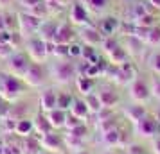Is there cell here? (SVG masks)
<instances>
[{"label":"cell","instance_id":"obj_1","mask_svg":"<svg viewBox=\"0 0 160 154\" xmlns=\"http://www.w3.org/2000/svg\"><path fill=\"white\" fill-rule=\"evenodd\" d=\"M25 90H27V84L23 82L22 77L8 70H0V97L6 102H16L18 99H22Z\"/></svg>","mask_w":160,"mask_h":154},{"label":"cell","instance_id":"obj_2","mask_svg":"<svg viewBox=\"0 0 160 154\" xmlns=\"http://www.w3.org/2000/svg\"><path fill=\"white\" fill-rule=\"evenodd\" d=\"M49 75L52 77L54 82H58L59 86H67V84L76 81V77H78V65L74 63V59L58 58V61H54L51 65Z\"/></svg>","mask_w":160,"mask_h":154},{"label":"cell","instance_id":"obj_3","mask_svg":"<svg viewBox=\"0 0 160 154\" xmlns=\"http://www.w3.org/2000/svg\"><path fill=\"white\" fill-rule=\"evenodd\" d=\"M25 52L34 63H42L47 56H51V47L49 41L42 40L40 36H32L25 40Z\"/></svg>","mask_w":160,"mask_h":154},{"label":"cell","instance_id":"obj_4","mask_svg":"<svg viewBox=\"0 0 160 154\" xmlns=\"http://www.w3.org/2000/svg\"><path fill=\"white\" fill-rule=\"evenodd\" d=\"M133 133L137 134L138 138H144V140H153L157 134H160V127L158 122H157V117L153 115H146L142 117L138 122L133 124Z\"/></svg>","mask_w":160,"mask_h":154},{"label":"cell","instance_id":"obj_5","mask_svg":"<svg viewBox=\"0 0 160 154\" xmlns=\"http://www.w3.org/2000/svg\"><path fill=\"white\" fill-rule=\"evenodd\" d=\"M6 61H8L6 63V70L18 75V77H23V73L27 72L29 65L32 63V59L29 58V54L25 50H15Z\"/></svg>","mask_w":160,"mask_h":154},{"label":"cell","instance_id":"obj_6","mask_svg":"<svg viewBox=\"0 0 160 154\" xmlns=\"http://www.w3.org/2000/svg\"><path fill=\"white\" fill-rule=\"evenodd\" d=\"M42 20H43V18H38V16H34L32 13H29V11L18 13V32L23 36V40L36 36Z\"/></svg>","mask_w":160,"mask_h":154},{"label":"cell","instance_id":"obj_7","mask_svg":"<svg viewBox=\"0 0 160 154\" xmlns=\"http://www.w3.org/2000/svg\"><path fill=\"white\" fill-rule=\"evenodd\" d=\"M128 95H130L131 102H138V104H146L151 99V88L149 82L142 79V77H135L128 86Z\"/></svg>","mask_w":160,"mask_h":154},{"label":"cell","instance_id":"obj_8","mask_svg":"<svg viewBox=\"0 0 160 154\" xmlns=\"http://www.w3.org/2000/svg\"><path fill=\"white\" fill-rule=\"evenodd\" d=\"M47 77H49V72L45 70V66L42 63H31L29 68H27V72L23 73V82L27 84V88H40L42 84H45L47 81Z\"/></svg>","mask_w":160,"mask_h":154},{"label":"cell","instance_id":"obj_9","mask_svg":"<svg viewBox=\"0 0 160 154\" xmlns=\"http://www.w3.org/2000/svg\"><path fill=\"white\" fill-rule=\"evenodd\" d=\"M68 22L72 23V25H78V27H83V25H88L90 23V13H88V7L83 2L74 0L72 4H70Z\"/></svg>","mask_w":160,"mask_h":154},{"label":"cell","instance_id":"obj_10","mask_svg":"<svg viewBox=\"0 0 160 154\" xmlns=\"http://www.w3.org/2000/svg\"><path fill=\"white\" fill-rule=\"evenodd\" d=\"M78 36L81 38V41H83V45H88V47H101L102 40H104V36L101 34V30H99V27H95V25H92V23H88V25H83V27H79V32H78Z\"/></svg>","mask_w":160,"mask_h":154},{"label":"cell","instance_id":"obj_11","mask_svg":"<svg viewBox=\"0 0 160 154\" xmlns=\"http://www.w3.org/2000/svg\"><path fill=\"white\" fill-rule=\"evenodd\" d=\"M78 38V32L72 27L70 22H59L58 23V30H56V36L52 40V43L58 45H70L74 43V40Z\"/></svg>","mask_w":160,"mask_h":154},{"label":"cell","instance_id":"obj_12","mask_svg":"<svg viewBox=\"0 0 160 154\" xmlns=\"http://www.w3.org/2000/svg\"><path fill=\"white\" fill-rule=\"evenodd\" d=\"M99 30H101V34L104 38H112L115 36V34H119L121 32V29H122V22L117 18V16L110 15V16H104L101 22H99Z\"/></svg>","mask_w":160,"mask_h":154},{"label":"cell","instance_id":"obj_13","mask_svg":"<svg viewBox=\"0 0 160 154\" xmlns=\"http://www.w3.org/2000/svg\"><path fill=\"white\" fill-rule=\"evenodd\" d=\"M42 142V147H43V151H49V152H59L61 149H65V142H63V136L58 134L56 131L49 133V134H45L40 138Z\"/></svg>","mask_w":160,"mask_h":154},{"label":"cell","instance_id":"obj_14","mask_svg":"<svg viewBox=\"0 0 160 154\" xmlns=\"http://www.w3.org/2000/svg\"><path fill=\"white\" fill-rule=\"evenodd\" d=\"M56 99H58V91L54 88H45L42 95L38 99V106L42 113H49V111L56 110Z\"/></svg>","mask_w":160,"mask_h":154},{"label":"cell","instance_id":"obj_15","mask_svg":"<svg viewBox=\"0 0 160 154\" xmlns=\"http://www.w3.org/2000/svg\"><path fill=\"white\" fill-rule=\"evenodd\" d=\"M58 20H52V18H43L42 23H40V29H38V34L42 40L45 41H52L54 36H56V30H58Z\"/></svg>","mask_w":160,"mask_h":154},{"label":"cell","instance_id":"obj_16","mask_svg":"<svg viewBox=\"0 0 160 154\" xmlns=\"http://www.w3.org/2000/svg\"><path fill=\"white\" fill-rule=\"evenodd\" d=\"M99 100H101V106L102 108H115L121 97H119V91L115 88H101L99 91H95Z\"/></svg>","mask_w":160,"mask_h":154},{"label":"cell","instance_id":"obj_17","mask_svg":"<svg viewBox=\"0 0 160 154\" xmlns=\"http://www.w3.org/2000/svg\"><path fill=\"white\" fill-rule=\"evenodd\" d=\"M106 58H108V65L119 66V65H124V63L130 61V54H128V50L124 49L122 45L119 43L113 50H110L108 54H106Z\"/></svg>","mask_w":160,"mask_h":154},{"label":"cell","instance_id":"obj_18","mask_svg":"<svg viewBox=\"0 0 160 154\" xmlns=\"http://www.w3.org/2000/svg\"><path fill=\"white\" fill-rule=\"evenodd\" d=\"M34 133V118L32 117H25V118H20L16 120V125H15V134L20 136V138H27Z\"/></svg>","mask_w":160,"mask_h":154},{"label":"cell","instance_id":"obj_19","mask_svg":"<svg viewBox=\"0 0 160 154\" xmlns=\"http://www.w3.org/2000/svg\"><path fill=\"white\" fill-rule=\"evenodd\" d=\"M148 115V108H146L144 104H138V102H131L126 110H124V117L130 120L131 124H135L138 122L142 117Z\"/></svg>","mask_w":160,"mask_h":154},{"label":"cell","instance_id":"obj_20","mask_svg":"<svg viewBox=\"0 0 160 154\" xmlns=\"http://www.w3.org/2000/svg\"><path fill=\"white\" fill-rule=\"evenodd\" d=\"M45 115H47V118H49L52 129H54V131H58V129H63V127H65L67 117H68V111L56 108V110L49 111V113H45Z\"/></svg>","mask_w":160,"mask_h":154},{"label":"cell","instance_id":"obj_21","mask_svg":"<svg viewBox=\"0 0 160 154\" xmlns=\"http://www.w3.org/2000/svg\"><path fill=\"white\" fill-rule=\"evenodd\" d=\"M20 147H22V154H42L43 152V147H42L40 136H34V134L23 138V142H22Z\"/></svg>","mask_w":160,"mask_h":154},{"label":"cell","instance_id":"obj_22","mask_svg":"<svg viewBox=\"0 0 160 154\" xmlns=\"http://www.w3.org/2000/svg\"><path fill=\"white\" fill-rule=\"evenodd\" d=\"M52 131H54V129H52V125H51V122H49L47 115L40 111L36 117H34V133L42 138V136H45V134H49V133H52Z\"/></svg>","mask_w":160,"mask_h":154},{"label":"cell","instance_id":"obj_23","mask_svg":"<svg viewBox=\"0 0 160 154\" xmlns=\"http://www.w3.org/2000/svg\"><path fill=\"white\" fill-rule=\"evenodd\" d=\"M101 140L102 143L106 147H119L122 143V133H121V127H115V129H110V131L102 133L101 134Z\"/></svg>","mask_w":160,"mask_h":154},{"label":"cell","instance_id":"obj_24","mask_svg":"<svg viewBox=\"0 0 160 154\" xmlns=\"http://www.w3.org/2000/svg\"><path fill=\"white\" fill-rule=\"evenodd\" d=\"M74 82H76V88H78V91H79L83 97L88 95V93H94L95 79H92V77H87V75H78Z\"/></svg>","mask_w":160,"mask_h":154},{"label":"cell","instance_id":"obj_25","mask_svg":"<svg viewBox=\"0 0 160 154\" xmlns=\"http://www.w3.org/2000/svg\"><path fill=\"white\" fill-rule=\"evenodd\" d=\"M68 113H72L74 117L81 118V120H87V117L90 115V111H88V106H87V102H85V99L74 97V102H72V106H70Z\"/></svg>","mask_w":160,"mask_h":154},{"label":"cell","instance_id":"obj_26","mask_svg":"<svg viewBox=\"0 0 160 154\" xmlns=\"http://www.w3.org/2000/svg\"><path fill=\"white\" fill-rule=\"evenodd\" d=\"M128 38V41H126V50H128V54L130 56H138V54H142V49H144V41L142 40H138V38L135 36H126Z\"/></svg>","mask_w":160,"mask_h":154},{"label":"cell","instance_id":"obj_27","mask_svg":"<svg viewBox=\"0 0 160 154\" xmlns=\"http://www.w3.org/2000/svg\"><path fill=\"white\" fill-rule=\"evenodd\" d=\"M72 102H74V95H72V93H68V91H58L56 108L68 111V110H70V106H72Z\"/></svg>","mask_w":160,"mask_h":154},{"label":"cell","instance_id":"obj_28","mask_svg":"<svg viewBox=\"0 0 160 154\" xmlns=\"http://www.w3.org/2000/svg\"><path fill=\"white\" fill-rule=\"evenodd\" d=\"M85 99V102H87L88 106V111H90V115H95V113H99V110H101V100H99V97H97V93H88V95L83 97Z\"/></svg>","mask_w":160,"mask_h":154},{"label":"cell","instance_id":"obj_29","mask_svg":"<svg viewBox=\"0 0 160 154\" xmlns=\"http://www.w3.org/2000/svg\"><path fill=\"white\" fill-rule=\"evenodd\" d=\"M2 13H4L6 29L9 32H16L18 30V13H13V11H2Z\"/></svg>","mask_w":160,"mask_h":154},{"label":"cell","instance_id":"obj_30","mask_svg":"<svg viewBox=\"0 0 160 154\" xmlns=\"http://www.w3.org/2000/svg\"><path fill=\"white\" fill-rule=\"evenodd\" d=\"M135 25H138V27H146V29H151V27H155L157 25V15L153 13V11H149V13H146L144 16H140V18H137L135 20Z\"/></svg>","mask_w":160,"mask_h":154},{"label":"cell","instance_id":"obj_31","mask_svg":"<svg viewBox=\"0 0 160 154\" xmlns=\"http://www.w3.org/2000/svg\"><path fill=\"white\" fill-rule=\"evenodd\" d=\"M146 45H149V47H158L160 45V25H155V27L148 30Z\"/></svg>","mask_w":160,"mask_h":154},{"label":"cell","instance_id":"obj_32","mask_svg":"<svg viewBox=\"0 0 160 154\" xmlns=\"http://www.w3.org/2000/svg\"><path fill=\"white\" fill-rule=\"evenodd\" d=\"M110 0H85V6L88 9H92L95 13H102L104 9L108 7Z\"/></svg>","mask_w":160,"mask_h":154},{"label":"cell","instance_id":"obj_33","mask_svg":"<svg viewBox=\"0 0 160 154\" xmlns=\"http://www.w3.org/2000/svg\"><path fill=\"white\" fill-rule=\"evenodd\" d=\"M115 127H119V120H117V117H112L108 118V120H102V122H97V131L101 133H106L110 131V129H115Z\"/></svg>","mask_w":160,"mask_h":154},{"label":"cell","instance_id":"obj_34","mask_svg":"<svg viewBox=\"0 0 160 154\" xmlns=\"http://www.w3.org/2000/svg\"><path fill=\"white\" fill-rule=\"evenodd\" d=\"M148 66L153 73H158L160 75V52H153L149 59H148Z\"/></svg>","mask_w":160,"mask_h":154},{"label":"cell","instance_id":"obj_35","mask_svg":"<svg viewBox=\"0 0 160 154\" xmlns=\"http://www.w3.org/2000/svg\"><path fill=\"white\" fill-rule=\"evenodd\" d=\"M68 136H74V138H79V140H85L88 136V127L85 124H79L78 127H74L70 131L67 133Z\"/></svg>","mask_w":160,"mask_h":154},{"label":"cell","instance_id":"obj_36","mask_svg":"<svg viewBox=\"0 0 160 154\" xmlns=\"http://www.w3.org/2000/svg\"><path fill=\"white\" fill-rule=\"evenodd\" d=\"M149 88H151V97L158 99L160 100V75L158 73H153V79L149 82Z\"/></svg>","mask_w":160,"mask_h":154},{"label":"cell","instance_id":"obj_37","mask_svg":"<svg viewBox=\"0 0 160 154\" xmlns=\"http://www.w3.org/2000/svg\"><path fill=\"white\" fill-rule=\"evenodd\" d=\"M52 56H56V58H68V45L52 43Z\"/></svg>","mask_w":160,"mask_h":154},{"label":"cell","instance_id":"obj_38","mask_svg":"<svg viewBox=\"0 0 160 154\" xmlns=\"http://www.w3.org/2000/svg\"><path fill=\"white\" fill-rule=\"evenodd\" d=\"M81 52H83V45L70 43L68 45V59H81Z\"/></svg>","mask_w":160,"mask_h":154},{"label":"cell","instance_id":"obj_39","mask_svg":"<svg viewBox=\"0 0 160 154\" xmlns=\"http://www.w3.org/2000/svg\"><path fill=\"white\" fill-rule=\"evenodd\" d=\"M146 13H149V9H148V6H146L144 2H140V4H135V6H133V20H131V22H135L137 18L144 16Z\"/></svg>","mask_w":160,"mask_h":154},{"label":"cell","instance_id":"obj_40","mask_svg":"<svg viewBox=\"0 0 160 154\" xmlns=\"http://www.w3.org/2000/svg\"><path fill=\"white\" fill-rule=\"evenodd\" d=\"M2 154H22V147L15 145V143H11V142H6V143H4Z\"/></svg>","mask_w":160,"mask_h":154},{"label":"cell","instance_id":"obj_41","mask_svg":"<svg viewBox=\"0 0 160 154\" xmlns=\"http://www.w3.org/2000/svg\"><path fill=\"white\" fill-rule=\"evenodd\" d=\"M15 50H16V49L11 43H0V58H2V59H8Z\"/></svg>","mask_w":160,"mask_h":154},{"label":"cell","instance_id":"obj_42","mask_svg":"<svg viewBox=\"0 0 160 154\" xmlns=\"http://www.w3.org/2000/svg\"><path fill=\"white\" fill-rule=\"evenodd\" d=\"M79 124H83V120L78 117H74L72 113H68V117H67V122H65V127L70 131V129H74V127H78Z\"/></svg>","mask_w":160,"mask_h":154},{"label":"cell","instance_id":"obj_43","mask_svg":"<svg viewBox=\"0 0 160 154\" xmlns=\"http://www.w3.org/2000/svg\"><path fill=\"white\" fill-rule=\"evenodd\" d=\"M18 2H20V6H23V7H25V11H31L34 6L42 4L43 0H18Z\"/></svg>","mask_w":160,"mask_h":154},{"label":"cell","instance_id":"obj_44","mask_svg":"<svg viewBox=\"0 0 160 154\" xmlns=\"http://www.w3.org/2000/svg\"><path fill=\"white\" fill-rule=\"evenodd\" d=\"M151 151H153V154H160V134H157L151 140Z\"/></svg>","mask_w":160,"mask_h":154},{"label":"cell","instance_id":"obj_45","mask_svg":"<svg viewBox=\"0 0 160 154\" xmlns=\"http://www.w3.org/2000/svg\"><path fill=\"white\" fill-rule=\"evenodd\" d=\"M11 34L9 30H0V43H11Z\"/></svg>","mask_w":160,"mask_h":154},{"label":"cell","instance_id":"obj_46","mask_svg":"<svg viewBox=\"0 0 160 154\" xmlns=\"http://www.w3.org/2000/svg\"><path fill=\"white\" fill-rule=\"evenodd\" d=\"M148 2H149V6H151L153 9L160 11V0H148Z\"/></svg>","mask_w":160,"mask_h":154},{"label":"cell","instance_id":"obj_47","mask_svg":"<svg viewBox=\"0 0 160 154\" xmlns=\"http://www.w3.org/2000/svg\"><path fill=\"white\" fill-rule=\"evenodd\" d=\"M0 30H8L6 29V22H4V13L0 11Z\"/></svg>","mask_w":160,"mask_h":154},{"label":"cell","instance_id":"obj_48","mask_svg":"<svg viewBox=\"0 0 160 154\" xmlns=\"http://www.w3.org/2000/svg\"><path fill=\"white\" fill-rule=\"evenodd\" d=\"M9 4H11V0H0V7H6Z\"/></svg>","mask_w":160,"mask_h":154},{"label":"cell","instance_id":"obj_49","mask_svg":"<svg viewBox=\"0 0 160 154\" xmlns=\"http://www.w3.org/2000/svg\"><path fill=\"white\" fill-rule=\"evenodd\" d=\"M72 154H90V152H88L87 149H81V151H78V152H72Z\"/></svg>","mask_w":160,"mask_h":154},{"label":"cell","instance_id":"obj_50","mask_svg":"<svg viewBox=\"0 0 160 154\" xmlns=\"http://www.w3.org/2000/svg\"><path fill=\"white\" fill-rule=\"evenodd\" d=\"M43 2H47L49 6H52V4H56V0H43Z\"/></svg>","mask_w":160,"mask_h":154},{"label":"cell","instance_id":"obj_51","mask_svg":"<svg viewBox=\"0 0 160 154\" xmlns=\"http://www.w3.org/2000/svg\"><path fill=\"white\" fill-rule=\"evenodd\" d=\"M2 151H4V142L0 140V154H2Z\"/></svg>","mask_w":160,"mask_h":154},{"label":"cell","instance_id":"obj_52","mask_svg":"<svg viewBox=\"0 0 160 154\" xmlns=\"http://www.w3.org/2000/svg\"><path fill=\"white\" fill-rule=\"evenodd\" d=\"M157 122H158V127H160V111L157 113Z\"/></svg>","mask_w":160,"mask_h":154},{"label":"cell","instance_id":"obj_53","mask_svg":"<svg viewBox=\"0 0 160 154\" xmlns=\"http://www.w3.org/2000/svg\"><path fill=\"white\" fill-rule=\"evenodd\" d=\"M102 154H113V152H112V151H106V152H102Z\"/></svg>","mask_w":160,"mask_h":154}]
</instances>
